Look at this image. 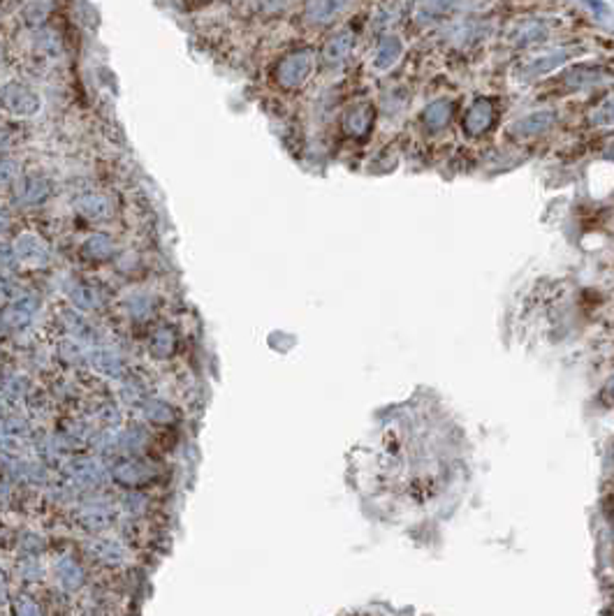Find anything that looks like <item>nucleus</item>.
<instances>
[{"instance_id": "obj_6", "label": "nucleus", "mask_w": 614, "mask_h": 616, "mask_svg": "<svg viewBox=\"0 0 614 616\" xmlns=\"http://www.w3.org/2000/svg\"><path fill=\"white\" fill-rule=\"evenodd\" d=\"M589 5L593 7V10H598V12H608V7H605L603 0H589Z\"/></svg>"}, {"instance_id": "obj_4", "label": "nucleus", "mask_w": 614, "mask_h": 616, "mask_svg": "<svg viewBox=\"0 0 614 616\" xmlns=\"http://www.w3.org/2000/svg\"><path fill=\"white\" fill-rule=\"evenodd\" d=\"M350 44H353V40H350V33L334 35V38L324 44V60H327V63H336V60H341L348 54Z\"/></svg>"}, {"instance_id": "obj_7", "label": "nucleus", "mask_w": 614, "mask_h": 616, "mask_svg": "<svg viewBox=\"0 0 614 616\" xmlns=\"http://www.w3.org/2000/svg\"><path fill=\"white\" fill-rule=\"evenodd\" d=\"M262 3H265V7H269V10H274V7L285 5V0H262Z\"/></svg>"}, {"instance_id": "obj_8", "label": "nucleus", "mask_w": 614, "mask_h": 616, "mask_svg": "<svg viewBox=\"0 0 614 616\" xmlns=\"http://www.w3.org/2000/svg\"><path fill=\"white\" fill-rule=\"evenodd\" d=\"M0 58H3V44H0Z\"/></svg>"}, {"instance_id": "obj_5", "label": "nucleus", "mask_w": 614, "mask_h": 616, "mask_svg": "<svg viewBox=\"0 0 614 616\" xmlns=\"http://www.w3.org/2000/svg\"><path fill=\"white\" fill-rule=\"evenodd\" d=\"M399 54H401V42L397 38H385L380 42L378 51H375V67H380V70L390 67Z\"/></svg>"}, {"instance_id": "obj_3", "label": "nucleus", "mask_w": 614, "mask_h": 616, "mask_svg": "<svg viewBox=\"0 0 614 616\" xmlns=\"http://www.w3.org/2000/svg\"><path fill=\"white\" fill-rule=\"evenodd\" d=\"M3 98H5V102L10 104L12 109H19V111H31L33 107H38V100H35V95H33L26 86H21V84L5 86V88H3Z\"/></svg>"}, {"instance_id": "obj_1", "label": "nucleus", "mask_w": 614, "mask_h": 616, "mask_svg": "<svg viewBox=\"0 0 614 616\" xmlns=\"http://www.w3.org/2000/svg\"><path fill=\"white\" fill-rule=\"evenodd\" d=\"M313 58L309 51H297V54L287 56L283 63L278 65V82L283 86H297L302 84L311 72Z\"/></svg>"}, {"instance_id": "obj_2", "label": "nucleus", "mask_w": 614, "mask_h": 616, "mask_svg": "<svg viewBox=\"0 0 614 616\" xmlns=\"http://www.w3.org/2000/svg\"><path fill=\"white\" fill-rule=\"evenodd\" d=\"M350 3L353 0H309L306 3V19L311 23H329L339 14H344Z\"/></svg>"}]
</instances>
